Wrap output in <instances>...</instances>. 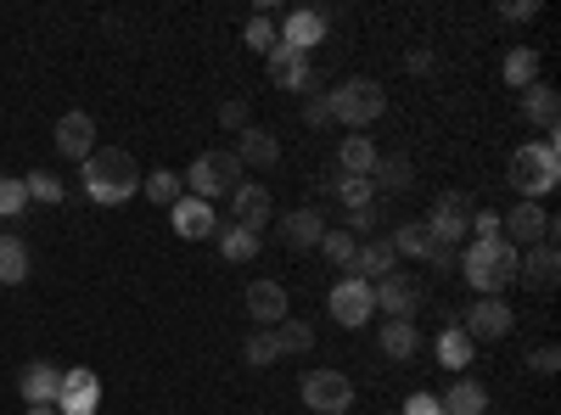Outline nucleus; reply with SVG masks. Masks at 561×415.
<instances>
[{
	"label": "nucleus",
	"mask_w": 561,
	"mask_h": 415,
	"mask_svg": "<svg viewBox=\"0 0 561 415\" xmlns=\"http://www.w3.org/2000/svg\"><path fill=\"white\" fill-rule=\"evenodd\" d=\"M528 365H534L539 377H556V365H561V348H556V343H539V348L528 354Z\"/></svg>",
	"instance_id": "37998d69"
},
{
	"label": "nucleus",
	"mask_w": 561,
	"mask_h": 415,
	"mask_svg": "<svg viewBox=\"0 0 561 415\" xmlns=\"http://www.w3.org/2000/svg\"><path fill=\"white\" fill-rule=\"evenodd\" d=\"M23 415H57V404H28Z\"/></svg>",
	"instance_id": "603ef678"
},
{
	"label": "nucleus",
	"mask_w": 561,
	"mask_h": 415,
	"mask_svg": "<svg viewBox=\"0 0 561 415\" xmlns=\"http://www.w3.org/2000/svg\"><path fill=\"white\" fill-rule=\"evenodd\" d=\"M354 247H359V242L348 237V230H343V224H325V237H320V253H325V258H332L337 269H348V264H354Z\"/></svg>",
	"instance_id": "c9c22d12"
},
{
	"label": "nucleus",
	"mask_w": 561,
	"mask_h": 415,
	"mask_svg": "<svg viewBox=\"0 0 561 415\" xmlns=\"http://www.w3.org/2000/svg\"><path fill=\"white\" fill-rule=\"evenodd\" d=\"M505 180L517 186L523 203L550 197V192L561 186V141H556V135H545V141H534V147H523V152H511Z\"/></svg>",
	"instance_id": "7ed1b4c3"
},
{
	"label": "nucleus",
	"mask_w": 561,
	"mask_h": 415,
	"mask_svg": "<svg viewBox=\"0 0 561 415\" xmlns=\"http://www.w3.org/2000/svg\"><path fill=\"white\" fill-rule=\"evenodd\" d=\"M370 298H377V314H388V320H410L415 309H421V287L410 281V275H382V281H370Z\"/></svg>",
	"instance_id": "f8f14e48"
},
{
	"label": "nucleus",
	"mask_w": 561,
	"mask_h": 415,
	"mask_svg": "<svg viewBox=\"0 0 561 415\" xmlns=\"http://www.w3.org/2000/svg\"><path fill=\"white\" fill-rule=\"evenodd\" d=\"M102 410V382L96 371H62V388H57V415H96Z\"/></svg>",
	"instance_id": "9b49d317"
},
{
	"label": "nucleus",
	"mask_w": 561,
	"mask_h": 415,
	"mask_svg": "<svg viewBox=\"0 0 561 415\" xmlns=\"http://www.w3.org/2000/svg\"><path fill=\"white\" fill-rule=\"evenodd\" d=\"M140 192H147L158 208H174L180 197H185V186H180V174L174 169H158V174H140Z\"/></svg>",
	"instance_id": "473e14b6"
},
{
	"label": "nucleus",
	"mask_w": 561,
	"mask_h": 415,
	"mask_svg": "<svg viewBox=\"0 0 561 415\" xmlns=\"http://www.w3.org/2000/svg\"><path fill=\"white\" fill-rule=\"evenodd\" d=\"M320 237H325V214L320 208H293L287 219H280V242H287L293 253L320 247Z\"/></svg>",
	"instance_id": "a211bd4d"
},
{
	"label": "nucleus",
	"mask_w": 561,
	"mask_h": 415,
	"mask_svg": "<svg viewBox=\"0 0 561 415\" xmlns=\"http://www.w3.org/2000/svg\"><path fill=\"white\" fill-rule=\"evenodd\" d=\"M332 186H337V197L348 203V214H354V208H370V197H377V192H370V180H354V174L332 180Z\"/></svg>",
	"instance_id": "4c0bfd02"
},
{
	"label": "nucleus",
	"mask_w": 561,
	"mask_h": 415,
	"mask_svg": "<svg viewBox=\"0 0 561 415\" xmlns=\"http://www.w3.org/2000/svg\"><path fill=\"white\" fill-rule=\"evenodd\" d=\"M500 242L511 247H539V242H556V219L539 208V203H517L511 214H500Z\"/></svg>",
	"instance_id": "423d86ee"
},
{
	"label": "nucleus",
	"mask_w": 561,
	"mask_h": 415,
	"mask_svg": "<svg viewBox=\"0 0 561 415\" xmlns=\"http://www.w3.org/2000/svg\"><path fill=\"white\" fill-rule=\"evenodd\" d=\"M517 281H528L534 292H556V281H561V253H556V242H539V247H528V253L517 258Z\"/></svg>",
	"instance_id": "ddd939ff"
},
{
	"label": "nucleus",
	"mask_w": 561,
	"mask_h": 415,
	"mask_svg": "<svg viewBox=\"0 0 561 415\" xmlns=\"http://www.w3.org/2000/svg\"><path fill=\"white\" fill-rule=\"evenodd\" d=\"M242 39L253 45V51H264V57H270V51H275V28H270V18H253V23L242 28Z\"/></svg>",
	"instance_id": "79ce46f5"
},
{
	"label": "nucleus",
	"mask_w": 561,
	"mask_h": 415,
	"mask_svg": "<svg viewBox=\"0 0 561 415\" xmlns=\"http://www.w3.org/2000/svg\"><path fill=\"white\" fill-rule=\"evenodd\" d=\"M248 359H253V365H275V359H280V343H275V332H264V326H259V332L248 337Z\"/></svg>",
	"instance_id": "58836bf2"
},
{
	"label": "nucleus",
	"mask_w": 561,
	"mask_h": 415,
	"mask_svg": "<svg viewBox=\"0 0 561 415\" xmlns=\"http://www.w3.org/2000/svg\"><path fill=\"white\" fill-rule=\"evenodd\" d=\"M237 163H242V169H275V163H280V141H275L270 129L248 124L242 141H237Z\"/></svg>",
	"instance_id": "5701e85b"
},
{
	"label": "nucleus",
	"mask_w": 561,
	"mask_h": 415,
	"mask_svg": "<svg viewBox=\"0 0 561 415\" xmlns=\"http://www.w3.org/2000/svg\"><path fill=\"white\" fill-rule=\"evenodd\" d=\"M248 314L259 320L264 332H275L280 320H287V287H280V281H253L248 287Z\"/></svg>",
	"instance_id": "aec40b11"
},
{
	"label": "nucleus",
	"mask_w": 561,
	"mask_h": 415,
	"mask_svg": "<svg viewBox=\"0 0 561 415\" xmlns=\"http://www.w3.org/2000/svg\"><path fill=\"white\" fill-rule=\"evenodd\" d=\"M325 28H332V12H293L287 23H280V39L275 45H287V51L309 57V45H320Z\"/></svg>",
	"instance_id": "dca6fc26"
},
{
	"label": "nucleus",
	"mask_w": 561,
	"mask_h": 415,
	"mask_svg": "<svg viewBox=\"0 0 561 415\" xmlns=\"http://www.w3.org/2000/svg\"><path fill=\"white\" fill-rule=\"evenodd\" d=\"M404 415H444V404H438L433 393H410V399H404Z\"/></svg>",
	"instance_id": "de8ad7c7"
},
{
	"label": "nucleus",
	"mask_w": 561,
	"mask_h": 415,
	"mask_svg": "<svg viewBox=\"0 0 561 415\" xmlns=\"http://www.w3.org/2000/svg\"><path fill=\"white\" fill-rule=\"evenodd\" d=\"M393 253H399V258H433L438 242L427 237V224H421V219H404V224L393 230Z\"/></svg>",
	"instance_id": "c756f323"
},
{
	"label": "nucleus",
	"mask_w": 561,
	"mask_h": 415,
	"mask_svg": "<svg viewBox=\"0 0 561 415\" xmlns=\"http://www.w3.org/2000/svg\"><path fill=\"white\" fill-rule=\"evenodd\" d=\"M523 113L545 129V135H556V113H561V96H556V90L550 84H528L523 90Z\"/></svg>",
	"instance_id": "cd10ccee"
},
{
	"label": "nucleus",
	"mask_w": 561,
	"mask_h": 415,
	"mask_svg": "<svg viewBox=\"0 0 561 415\" xmlns=\"http://www.w3.org/2000/svg\"><path fill=\"white\" fill-rule=\"evenodd\" d=\"M377 147H370V135H348V141L337 147V163H343V174H354V180H370V169H377Z\"/></svg>",
	"instance_id": "393cba45"
},
{
	"label": "nucleus",
	"mask_w": 561,
	"mask_h": 415,
	"mask_svg": "<svg viewBox=\"0 0 561 415\" xmlns=\"http://www.w3.org/2000/svg\"><path fill=\"white\" fill-rule=\"evenodd\" d=\"M404 68H410V73H427V68H433V51H410Z\"/></svg>",
	"instance_id": "3c124183"
},
{
	"label": "nucleus",
	"mask_w": 561,
	"mask_h": 415,
	"mask_svg": "<svg viewBox=\"0 0 561 415\" xmlns=\"http://www.w3.org/2000/svg\"><path fill=\"white\" fill-rule=\"evenodd\" d=\"M410 186H415L410 158H377V169H370V192H410Z\"/></svg>",
	"instance_id": "c85d7f7f"
},
{
	"label": "nucleus",
	"mask_w": 561,
	"mask_h": 415,
	"mask_svg": "<svg viewBox=\"0 0 561 415\" xmlns=\"http://www.w3.org/2000/svg\"><path fill=\"white\" fill-rule=\"evenodd\" d=\"M348 237L359 242V237H377V208H354L348 214Z\"/></svg>",
	"instance_id": "c03bdc74"
},
{
	"label": "nucleus",
	"mask_w": 561,
	"mask_h": 415,
	"mask_svg": "<svg viewBox=\"0 0 561 415\" xmlns=\"http://www.w3.org/2000/svg\"><path fill=\"white\" fill-rule=\"evenodd\" d=\"M438 404H444V415H483V410H489V393H483V382L460 377V382H455Z\"/></svg>",
	"instance_id": "bb28decb"
},
{
	"label": "nucleus",
	"mask_w": 561,
	"mask_h": 415,
	"mask_svg": "<svg viewBox=\"0 0 561 415\" xmlns=\"http://www.w3.org/2000/svg\"><path fill=\"white\" fill-rule=\"evenodd\" d=\"M79 180H84V197L102 203V208H118L140 192V163L124 152V147H96L84 163H79Z\"/></svg>",
	"instance_id": "f257e3e1"
},
{
	"label": "nucleus",
	"mask_w": 561,
	"mask_h": 415,
	"mask_svg": "<svg viewBox=\"0 0 561 415\" xmlns=\"http://www.w3.org/2000/svg\"><path fill=\"white\" fill-rule=\"evenodd\" d=\"M219 253L230 264H248V258H259V237H253V230H242V224H225L219 230Z\"/></svg>",
	"instance_id": "72a5a7b5"
},
{
	"label": "nucleus",
	"mask_w": 561,
	"mask_h": 415,
	"mask_svg": "<svg viewBox=\"0 0 561 415\" xmlns=\"http://www.w3.org/2000/svg\"><path fill=\"white\" fill-rule=\"evenodd\" d=\"M57 388H62V371H57V365H45V359L23 365V377H18L23 404H57Z\"/></svg>",
	"instance_id": "4be33fe9"
},
{
	"label": "nucleus",
	"mask_w": 561,
	"mask_h": 415,
	"mask_svg": "<svg viewBox=\"0 0 561 415\" xmlns=\"http://www.w3.org/2000/svg\"><path fill=\"white\" fill-rule=\"evenodd\" d=\"M270 79L280 90H304V96H309V90H314V62L287 51V45H275V51H270Z\"/></svg>",
	"instance_id": "6ab92c4d"
},
{
	"label": "nucleus",
	"mask_w": 561,
	"mask_h": 415,
	"mask_svg": "<svg viewBox=\"0 0 561 415\" xmlns=\"http://www.w3.org/2000/svg\"><path fill=\"white\" fill-rule=\"evenodd\" d=\"M169 219H174V230L185 242H208L214 230H219V219H214V203H197V197H180L174 208H169Z\"/></svg>",
	"instance_id": "f3484780"
},
{
	"label": "nucleus",
	"mask_w": 561,
	"mask_h": 415,
	"mask_svg": "<svg viewBox=\"0 0 561 415\" xmlns=\"http://www.w3.org/2000/svg\"><path fill=\"white\" fill-rule=\"evenodd\" d=\"M517 247H511V242H472V247H466L460 253V275H466V287H472L478 298H500L511 281H517Z\"/></svg>",
	"instance_id": "f03ea898"
},
{
	"label": "nucleus",
	"mask_w": 561,
	"mask_h": 415,
	"mask_svg": "<svg viewBox=\"0 0 561 415\" xmlns=\"http://www.w3.org/2000/svg\"><path fill=\"white\" fill-rule=\"evenodd\" d=\"M57 152L84 163L90 152H96V118H90V113H62L57 118Z\"/></svg>",
	"instance_id": "2eb2a0df"
},
{
	"label": "nucleus",
	"mask_w": 561,
	"mask_h": 415,
	"mask_svg": "<svg viewBox=\"0 0 561 415\" xmlns=\"http://www.w3.org/2000/svg\"><path fill=\"white\" fill-rule=\"evenodd\" d=\"M28 281V247L23 237H0V287H23Z\"/></svg>",
	"instance_id": "7c9ffc66"
},
{
	"label": "nucleus",
	"mask_w": 561,
	"mask_h": 415,
	"mask_svg": "<svg viewBox=\"0 0 561 415\" xmlns=\"http://www.w3.org/2000/svg\"><path fill=\"white\" fill-rule=\"evenodd\" d=\"M325 309H332L337 326H365L370 314H377V298H370V281H359V275H343V281L332 287V298H325Z\"/></svg>",
	"instance_id": "1a4fd4ad"
},
{
	"label": "nucleus",
	"mask_w": 561,
	"mask_h": 415,
	"mask_svg": "<svg viewBox=\"0 0 561 415\" xmlns=\"http://www.w3.org/2000/svg\"><path fill=\"white\" fill-rule=\"evenodd\" d=\"M427 264H433L438 275H460V253H455V247H438V253H433Z\"/></svg>",
	"instance_id": "09e8293b"
},
{
	"label": "nucleus",
	"mask_w": 561,
	"mask_h": 415,
	"mask_svg": "<svg viewBox=\"0 0 561 415\" xmlns=\"http://www.w3.org/2000/svg\"><path fill=\"white\" fill-rule=\"evenodd\" d=\"M500 73H505V84H511V90H528V84H539V51H534V45H511Z\"/></svg>",
	"instance_id": "a878e982"
},
{
	"label": "nucleus",
	"mask_w": 561,
	"mask_h": 415,
	"mask_svg": "<svg viewBox=\"0 0 561 415\" xmlns=\"http://www.w3.org/2000/svg\"><path fill=\"white\" fill-rule=\"evenodd\" d=\"M219 124L242 135V129H248V102H225V107H219Z\"/></svg>",
	"instance_id": "a18cd8bd"
},
{
	"label": "nucleus",
	"mask_w": 561,
	"mask_h": 415,
	"mask_svg": "<svg viewBox=\"0 0 561 415\" xmlns=\"http://www.w3.org/2000/svg\"><path fill=\"white\" fill-rule=\"evenodd\" d=\"M23 186H28V197H39V203H62V186H57V174H45V169H34V174L23 180Z\"/></svg>",
	"instance_id": "ea45409f"
},
{
	"label": "nucleus",
	"mask_w": 561,
	"mask_h": 415,
	"mask_svg": "<svg viewBox=\"0 0 561 415\" xmlns=\"http://www.w3.org/2000/svg\"><path fill=\"white\" fill-rule=\"evenodd\" d=\"M230 224H242V230H259L270 224V192L259 186V180H242L237 192H230Z\"/></svg>",
	"instance_id": "4468645a"
},
{
	"label": "nucleus",
	"mask_w": 561,
	"mask_h": 415,
	"mask_svg": "<svg viewBox=\"0 0 561 415\" xmlns=\"http://www.w3.org/2000/svg\"><path fill=\"white\" fill-rule=\"evenodd\" d=\"M304 118L314 129H332V102H325V90H309V96H304Z\"/></svg>",
	"instance_id": "a19ab883"
},
{
	"label": "nucleus",
	"mask_w": 561,
	"mask_h": 415,
	"mask_svg": "<svg viewBox=\"0 0 561 415\" xmlns=\"http://www.w3.org/2000/svg\"><path fill=\"white\" fill-rule=\"evenodd\" d=\"M242 174H248V169L237 163V152H203L192 169L180 174V186L192 192L197 203H219V197H230V192L242 186Z\"/></svg>",
	"instance_id": "39448f33"
},
{
	"label": "nucleus",
	"mask_w": 561,
	"mask_h": 415,
	"mask_svg": "<svg viewBox=\"0 0 561 415\" xmlns=\"http://www.w3.org/2000/svg\"><path fill=\"white\" fill-rule=\"evenodd\" d=\"M472 230H478V242H494V237H500V214H494V208L472 214Z\"/></svg>",
	"instance_id": "49530a36"
},
{
	"label": "nucleus",
	"mask_w": 561,
	"mask_h": 415,
	"mask_svg": "<svg viewBox=\"0 0 561 415\" xmlns=\"http://www.w3.org/2000/svg\"><path fill=\"white\" fill-rule=\"evenodd\" d=\"M359 281H382V275H393L399 269V253H393V242H382V237H370V242H359L354 247V264H348Z\"/></svg>",
	"instance_id": "412c9836"
},
{
	"label": "nucleus",
	"mask_w": 561,
	"mask_h": 415,
	"mask_svg": "<svg viewBox=\"0 0 561 415\" xmlns=\"http://www.w3.org/2000/svg\"><path fill=\"white\" fill-rule=\"evenodd\" d=\"M511 326H517V314H511L505 298H478L472 309L460 314V332L472 337V343H494V337H505Z\"/></svg>",
	"instance_id": "9d476101"
},
{
	"label": "nucleus",
	"mask_w": 561,
	"mask_h": 415,
	"mask_svg": "<svg viewBox=\"0 0 561 415\" xmlns=\"http://www.w3.org/2000/svg\"><path fill=\"white\" fill-rule=\"evenodd\" d=\"M472 354H478V343L466 337L460 326H449V332L438 337V365H449V371H466V365H472Z\"/></svg>",
	"instance_id": "2f4dec72"
},
{
	"label": "nucleus",
	"mask_w": 561,
	"mask_h": 415,
	"mask_svg": "<svg viewBox=\"0 0 561 415\" xmlns=\"http://www.w3.org/2000/svg\"><path fill=\"white\" fill-rule=\"evenodd\" d=\"M382 354H388L393 365H404V359H415V354H421V332H415V320H388V326H382Z\"/></svg>",
	"instance_id": "b1692460"
},
{
	"label": "nucleus",
	"mask_w": 561,
	"mask_h": 415,
	"mask_svg": "<svg viewBox=\"0 0 561 415\" xmlns=\"http://www.w3.org/2000/svg\"><path fill=\"white\" fill-rule=\"evenodd\" d=\"M505 18H539V0H511Z\"/></svg>",
	"instance_id": "8fccbe9b"
},
{
	"label": "nucleus",
	"mask_w": 561,
	"mask_h": 415,
	"mask_svg": "<svg viewBox=\"0 0 561 415\" xmlns=\"http://www.w3.org/2000/svg\"><path fill=\"white\" fill-rule=\"evenodd\" d=\"M298 393H304V404L314 415H348L354 410V382L343 371H309Z\"/></svg>",
	"instance_id": "0eeeda50"
},
{
	"label": "nucleus",
	"mask_w": 561,
	"mask_h": 415,
	"mask_svg": "<svg viewBox=\"0 0 561 415\" xmlns=\"http://www.w3.org/2000/svg\"><path fill=\"white\" fill-rule=\"evenodd\" d=\"M325 102H332V124H348V129H365V124H377L388 113V90L377 79H343L337 90H325Z\"/></svg>",
	"instance_id": "20e7f679"
},
{
	"label": "nucleus",
	"mask_w": 561,
	"mask_h": 415,
	"mask_svg": "<svg viewBox=\"0 0 561 415\" xmlns=\"http://www.w3.org/2000/svg\"><path fill=\"white\" fill-rule=\"evenodd\" d=\"M275 343H280V359L309 354V348H314V326H309V320H280V326H275Z\"/></svg>",
	"instance_id": "f704fd0d"
},
{
	"label": "nucleus",
	"mask_w": 561,
	"mask_h": 415,
	"mask_svg": "<svg viewBox=\"0 0 561 415\" xmlns=\"http://www.w3.org/2000/svg\"><path fill=\"white\" fill-rule=\"evenodd\" d=\"M421 224H427V237H433L438 247H455L466 230H472V203H466L460 192H444V197L433 203V214L421 219Z\"/></svg>",
	"instance_id": "6e6552de"
},
{
	"label": "nucleus",
	"mask_w": 561,
	"mask_h": 415,
	"mask_svg": "<svg viewBox=\"0 0 561 415\" xmlns=\"http://www.w3.org/2000/svg\"><path fill=\"white\" fill-rule=\"evenodd\" d=\"M23 208H28V186H23V180L0 174V219H18Z\"/></svg>",
	"instance_id": "e433bc0d"
}]
</instances>
